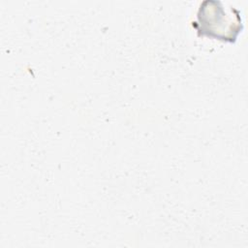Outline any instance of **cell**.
I'll list each match as a JSON object with an SVG mask.
<instances>
[{
  "mask_svg": "<svg viewBox=\"0 0 248 248\" xmlns=\"http://www.w3.org/2000/svg\"><path fill=\"white\" fill-rule=\"evenodd\" d=\"M193 27L199 36H207L224 42L234 43L243 25L239 11L224 8L221 1H203L199 8Z\"/></svg>",
  "mask_w": 248,
  "mask_h": 248,
  "instance_id": "cell-1",
  "label": "cell"
}]
</instances>
